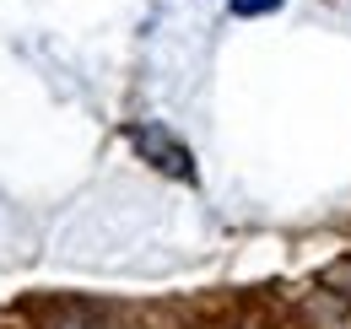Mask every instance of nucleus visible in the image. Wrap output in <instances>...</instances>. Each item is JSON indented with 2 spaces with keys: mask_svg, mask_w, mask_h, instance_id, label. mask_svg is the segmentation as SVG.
I'll list each match as a JSON object with an SVG mask.
<instances>
[{
  "mask_svg": "<svg viewBox=\"0 0 351 329\" xmlns=\"http://www.w3.org/2000/svg\"><path fill=\"white\" fill-rule=\"evenodd\" d=\"M287 0H227V11L232 16H270V11H281Z\"/></svg>",
  "mask_w": 351,
  "mask_h": 329,
  "instance_id": "2",
  "label": "nucleus"
},
{
  "mask_svg": "<svg viewBox=\"0 0 351 329\" xmlns=\"http://www.w3.org/2000/svg\"><path fill=\"white\" fill-rule=\"evenodd\" d=\"M125 135H130V146L157 167V173H168L178 184H195V178H200V173H195V151H189L178 135H168L162 124H130Z\"/></svg>",
  "mask_w": 351,
  "mask_h": 329,
  "instance_id": "1",
  "label": "nucleus"
}]
</instances>
